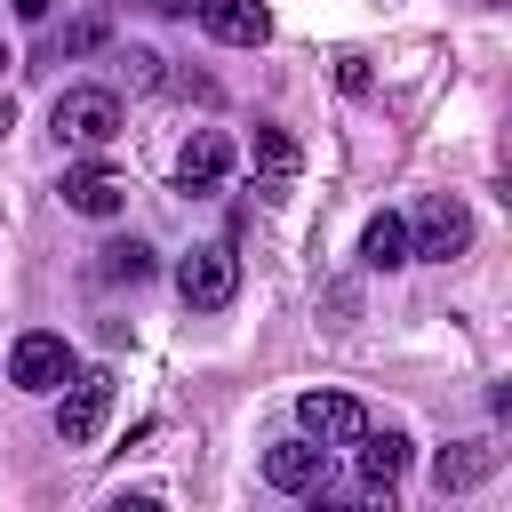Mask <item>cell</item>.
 <instances>
[{
  "mask_svg": "<svg viewBox=\"0 0 512 512\" xmlns=\"http://www.w3.org/2000/svg\"><path fill=\"white\" fill-rule=\"evenodd\" d=\"M56 200L72 208V216H88V224H112L120 208H128V176L120 168H64V184H56Z\"/></svg>",
  "mask_w": 512,
  "mask_h": 512,
  "instance_id": "cell-8",
  "label": "cell"
},
{
  "mask_svg": "<svg viewBox=\"0 0 512 512\" xmlns=\"http://www.w3.org/2000/svg\"><path fill=\"white\" fill-rule=\"evenodd\" d=\"M248 160L264 168V184H288L304 152H296V136H288V128H272V120H264V128H256V144H248Z\"/></svg>",
  "mask_w": 512,
  "mask_h": 512,
  "instance_id": "cell-14",
  "label": "cell"
},
{
  "mask_svg": "<svg viewBox=\"0 0 512 512\" xmlns=\"http://www.w3.org/2000/svg\"><path fill=\"white\" fill-rule=\"evenodd\" d=\"M8 128H16V104H8V96H0V144H8Z\"/></svg>",
  "mask_w": 512,
  "mask_h": 512,
  "instance_id": "cell-19",
  "label": "cell"
},
{
  "mask_svg": "<svg viewBox=\"0 0 512 512\" xmlns=\"http://www.w3.org/2000/svg\"><path fill=\"white\" fill-rule=\"evenodd\" d=\"M48 128H56V144H80V152H104L120 128H128V112H120V96L112 88H96V80H80V88H64L56 104H48Z\"/></svg>",
  "mask_w": 512,
  "mask_h": 512,
  "instance_id": "cell-1",
  "label": "cell"
},
{
  "mask_svg": "<svg viewBox=\"0 0 512 512\" xmlns=\"http://www.w3.org/2000/svg\"><path fill=\"white\" fill-rule=\"evenodd\" d=\"M464 248H472V208H464L456 192H432V200L408 216V256L448 264V256H464Z\"/></svg>",
  "mask_w": 512,
  "mask_h": 512,
  "instance_id": "cell-4",
  "label": "cell"
},
{
  "mask_svg": "<svg viewBox=\"0 0 512 512\" xmlns=\"http://www.w3.org/2000/svg\"><path fill=\"white\" fill-rule=\"evenodd\" d=\"M360 264H368V272H400V264H416V256H408V216H400V208H376V216H368V232H360Z\"/></svg>",
  "mask_w": 512,
  "mask_h": 512,
  "instance_id": "cell-13",
  "label": "cell"
},
{
  "mask_svg": "<svg viewBox=\"0 0 512 512\" xmlns=\"http://www.w3.org/2000/svg\"><path fill=\"white\" fill-rule=\"evenodd\" d=\"M72 368H80V352H72L56 328H24V336L8 344V384H16V392H56Z\"/></svg>",
  "mask_w": 512,
  "mask_h": 512,
  "instance_id": "cell-5",
  "label": "cell"
},
{
  "mask_svg": "<svg viewBox=\"0 0 512 512\" xmlns=\"http://www.w3.org/2000/svg\"><path fill=\"white\" fill-rule=\"evenodd\" d=\"M264 480L280 496H320L328 488V448L320 440H272L264 448Z\"/></svg>",
  "mask_w": 512,
  "mask_h": 512,
  "instance_id": "cell-9",
  "label": "cell"
},
{
  "mask_svg": "<svg viewBox=\"0 0 512 512\" xmlns=\"http://www.w3.org/2000/svg\"><path fill=\"white\" fill-rule=\"evenodd\" d=\"M104 416H112V368H72L56 384V440L64 448H96Z\"/></svg>",
  "mask_w": 512,
  "mask_h": 512,
  "instance_id": "cell-2",
  "label": "cell"
},
{
  "mask_svg": "<svg viewBox=\"0 0 512 512\" xmlns=\"http://www.w3.org/2000/svg\"><path fill=\"white\" fill-rule=\"evenodd\" d=\"M104 280H152V248L144 240H104Z\"/></svg>",
  "mask_w": 512,
  "mask_h": 512,
  "instance_id": "cell-15",
  "label": "cell"
},
{
  "mask_svg": "<svg viewBox=\"0 0 512 512\" xmlns=\"http://www.w3.org/2000/svg\"><path fill=\"white\" fill-rule=\"evenodd\" d=\"M176 296H184L192 312H224V304L240 296V256H232L224 240L184 248V256H176Z\"/></svg>",
  "mask_w": 512,
  "mask_h": 512,
  "instance_id": "cell-3",
  "label": "cell"
},
{
  "mask_svg": "<svg viewBox=\"0 0 512 512\" xmlns=\"http://www.w3.org/2000/svg\"><path fill=\"white\" fill-rule=\"evenodd\" d=\"M48 8H56V0H16V16H32V24H40Z\"/></svg>",
  "mask_w": 512,
  "mask_h": 512,
  "instance_id": "cell-18",
  "label": "cell"
},
{
  "mask_svg": "<svg viewBox=\"0 0 512 512\" xmlns=\"http://www.w3.org/2000/svg\"><path fill=\"white\" fill-rule=\"evenodd\" d=\"M200 24H208V40H224V48H264V40H272V8H264V0H208Z\"/></svg>",
  "mask_w": 512,
  "mask_h": 512,
  "instance_id": "cell-11",
  "label": "cell"
},
{
  "mask_svg": "<svg viewBox=\"0 0 512 512\" xmlns=\"http://www.w3.org/2000/svg\"><path fill=\"white\" fill-rule=\"evenodd\" d=\"M104 40V16H80V24H64L56 40H48V64H64V56H88Z\"/></svg>",
  "mask_w": 512,
  "mask_h": 512,
  "instance_id": "cell-16",
  "label": "cell"
},
{
  "mask_svg": "<svg viewBox=\"0 0 512 512\" xmlns=\"http://www.w3.org/2000/svg\"><path fill=\"white\" fill-rule=\"evenodd\" d=\"M352 448H360V488H368V496H392V488L408 480V432H392V424L376 432V424H368Z\"/></svg>",
  "mask_w": 512,
  "mask_h": 512,
  "instance_id": "cell-10",
  "label": "cell"
},
{
  "mask_svg": "<svg viewBox=\"0 0 512 512\" xmlns=\"http://www.w3.org/2000/svg\"><path fill=\"white\" fill-rule=\"evenodd\" d=\"M296 424H304V440H320V448H352V440L368 432V408H360L352 392H328V384H312V392L296 400Z\"/></svg>",
  "mask_w": 512,
  "mask_h": 512,
  "instance_id": "cell-6",
  "label": "cell"
},
{
  "mask_svg": "<svg viewBox=\"0 0 512 512\" xmlns=\"http://www.w3.org/2000/svg\"><path fill=\"white\" fill-rule=\"evenodd\" d=\"M120 72H128V88H160V80H168L152 48H120Z\"/></svg>",
  "mask_w": 512,
  "mask_h": 512,
  "instance_id": "cell-17",
  "label": "cell"
},
{
  "mask_svg": "<svg viewBox=\"0 0 512 512\" xmlns=\"http://www.w3.org/2000/svg\"><path fill=\"white\" fill-rule=\"evenodd\" d=\"M0 64H8V40H0Z\"/></svg>",
  "mask_w": 512,
  "mask_h": 512,
  "instance_id": "cell-20",
  "label": "cell"
},
{
  "mask_svg": "<svg viewBox=\"0 0 512 512\" xmlns=\"http://www.w3.org/2000/svg\"><path fill=\"white\" fill-rule=\"evenodd\" d=\"M224 176H232V136L224 128H192L184 152H176V192L184 200H208Z\"/></svg>",
  "mask_w": 512,
  "mask_h": 512,
  "instance_id": "cell-7",
  "label": "cell"
},
{
  "mask_svg": "<svg viewBox=\"0 0 512 512\" xmlns=\"http://www.w3.org/2000/svg\"><path fill=\"white\" fill-rule=\"evenodd\" d=\"M496 464H504V448H496V440H456V448H440V456H432V488H440V496L480 488Z\"/></svg>",
  "mask_w": 512,
  "mask_h": 512,
  "instance_id": "cell-12",
  "label": "cell"
}]
</instances>
